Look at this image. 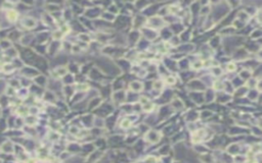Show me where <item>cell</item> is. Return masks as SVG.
<instances>
[{
    "label": "cell",
    "mask_w": 262,
    "mask_h": 163,
    "mask_svg": "<svg viewBox=\"0 0 262 163\" xmlns=\"http://www.w3.org/2000/svg\"><path fill=\"white\" fill-rule=\"evenodd\" d=\"M7 17H8V19L10 21H14L16 19V17H17V13L14 10H10V11L7 12Z\"/></svg>",
    "instance_id": "cell-1"
},
{
    "label": "cell",
    "mask_w": 262,
    "mask_h": 163,
    "mask_svg": "<svg viewBox=\"0 0 262 163\" xmlns=\"http://www.w3.org/2000/svg\"><path fill=\"white\" fill-rule=\"evenodd\" d=\"M27 163H35L34 160H29V161H27Z\"/></svg>",
    "instance_id": "cell-2"
}]
</instances>
